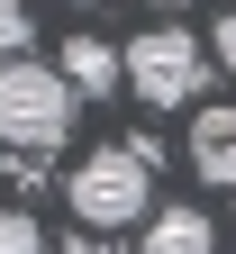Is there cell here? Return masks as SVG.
Segmentation results:
<instances>
[{
  "instance_id": "obj_4",
  "label": "cell",
  "mask_w": 236,
  "mask_h": 254,
  "mask_svg": "<svg viewBox=\"0 0 236 254\" xmlns=\"http://www.w3.org/2000/svg\"><path fill=\"white\" fill-rule=\"evenodd\" d=\"M55 73L73 82V100H118V82H127V55H118L109 37H64Z\"/></svg>"
},
{
  "instance_id": "obj_2",
  "label": "cell",
  "mask_w": 236,
  "mask_h": 254,
  "mask_svg": "<svg viewBox=\"0 0 236 254\" xmlns=\"http://www.w3.org/2000/svg\"><path fill=\"white\" fill-rule=\"evenodd\" d=\"M73 82L55 73V64L37 55H18V64H0V145H18V154H55L64 136H73Z\"/></svg>"
},
{
  "instance_id": "obj_11",
  "label": "cell",
  "mask_w": 236,
  "mask_h": 254,
  "mask_svg": "<svg viewBox=\"0 0 236 254\" xmlns=\"http://www.w3.org/2000/svg\"><path fill=\"white\" fill-rule=\"evenodd\" d=\"M163 9H173V0H163Z\"/></svg>"
},
{
  "instance_id": "obj_1",
  "label": "cell",
  "mask_w": 236,
  "mask_h": 254,
  "mask_svg": "<svg viewBox=\"0 0 236 254\" xmlns=\"http://www.w3.org/2000/svg\"><path fill=\"white\" fill-rule=\"evenodd\" d=\"M155 154L146 145H100L73 164V182H64V200H73V218L91 236H109V227H146L155 218Z\"/></svg>"
},
{
  "instance_id": "obj_5",
  "label": "cell",
  "mask_w": 236,
  "mask_h": 254,
  "mask_svg": "<svg viewBox=\"0 0 236 254\" xmlns=\"http://www.w3.org/2000/svg\"><path fill=\"white\" fill-rule=\"evenodd\" d=\"M191 173L209 190H236V109H191Z\"/></svg>"
},
{
  "instance_id": "obj_7",
  "label": "cell",
  "mask_w": 236,
  "mask_h": 254,
  "mask_svg": "<svg viewBox=\"0 0 236 254\" xmlns=\"http://www.w3.org/2000/svg\"><path fill=\"white\" fill-rule=\"evenodd\" d=\"M0 254H46V236H37L27 209H0Z\"/></svg>"
},
{
  "instance_id": "obj_10",
  "label": "cell",
  "mask_w": 236,
  "mask_h": 254,
  "mask_svg": "<svg viewBox=\"0 0 236 254\" xmlns=\"http://www.w3.org/2000/svg\"><path fill=\"white\" fill-rule=\"evenodd\" d=\"M55 254H109V236H91V227H82V236H64Z\"/></svg>"
},
{
  "instance_id": "obj_6",
  "label": "cell",
  "mask_w": 236,
  "mask_h": 254,
  "mask_svg": "<svg viewBox=\"0 0 236 254\" xmlns=\"http://www.w3.org/2000/svg\"><path fill=\"white\" fill-rule=\"evenodd\" d=\"M146 254H218V227H209V209H155L146 218Z\"/></svg>"
},
{
  "instance_id": "obj_8",
  "label": "cell",
  "mask_w": 236,
  "mask_h": 254,
  "mask_svg": "<svg viewBox=\"0 0 236 254\" xmlns=\"http://www.w3.org/2000/svg\"><path fill=\"white\" fill-rule=\"evenodd\" d=\"M27 37H37V27H27V9H18V0H0V64H18Z\"/></svg>"
},
{
  "instance_id": "obj_9",
  "label": "cell",
  "mask_w": 236,
  "mask_h": 254,
  "mask_svg": "<svg viewBox=\"0 0 236 254\" xmlns=\"http://www.w3.org/2000/svg\"><path fill=\"white\" fill-rule=\"evenodd\" d=\"M209 55H218V73H236V0H227V18L209 27Z\"/></svg>"
},
{
  "instance_id": "obj_3",
  "label": "cell",
  "mask_w": 236,
  "mask_h": 254,
  "mask_svg": "<svg viewBox=\"0 0 236 254\" xmlns=\"http://www.w3.org/2000/svg\"><path fill=\"white\" fill-rule=\"evenodd\" d=\"M200 82H209V55L191 27H146L127 46V91L146 109H200Z\"/></svg>"
}]
</instances>
